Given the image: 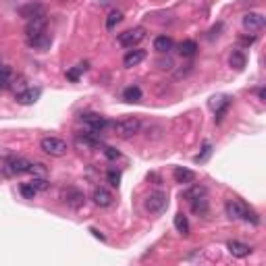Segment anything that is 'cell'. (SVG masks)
Here are the masks:
<instances>
[{"label":"cell","instance_id":"cell-4","mask_svg":"<svg viewBox=\"0 0 266 266\" xmlns=\"http://www.w3.org/2000/svg\"><path fill=\"white\" fill-rule=\"evenodd\" d=\"M110 127L115 129V133L119 137L129 139L135 133H139V129H142V123H139L135 117H129V119H123V121H117V123H110Z\"/></svg>","mask_w":266,"mask_h":266},{"label":"cell","instance_id":"cell-7","mask_svg":"<svg viewBox=\"0 0 266 266\" xmlns=\"http://www.w3.org/2000/svg\"><path fill=\"white\" fill-rule=\"evenodd\" d=\"M46 25H48L46 15H38V17L27 19L25 38H36V36H40V34H44V32H46Z\"/></svg>","mask_w":266,"mask_h":266},{"label":"cell","instance_id":"cell-18","mask_svg":"<svg viewBox=\"0 0 266 266\" xmlns=\"http://www.w3.org/2000/svg\"><path fill=\"white\" fill-rule=\"evenodd\" d=\"M214 100H216V98H214ZM229 106H231V98H229V96H222V98H218L216 102H212V108L216 110V123L222 121V117L227 115Z\"/></svg>","mask_w":266,"mask_h":266},{"label":"cell","instance_id":"cell-13","mask_svg":"<svg viewBox=\"0 0 266 266\" xmlns=\"http://www.w3.org/2000/svg\"><path fill=\"white\" fill-rule=\"evenodd\" d=\"M50 44H52V38H50L48 32L40 34V36H36V38H27V46H30V48H36V50H48Z\"/></svg>","mask_w":266,"mask_h":266},{"label":"cell","instance_id":"cell-35","mask_svg":"<svg viewBox=\"0 0 266 266\" xmlns=\"http://www.w3.org/2000/svg\"><path fill=\"white\" fill-rule=\"evenodd\" d=\"M160 69H173V61L171 59H166V61H158Z\"/></svg>","mask_w":266,"mask_h":266},{"label":"cell","instance_id":"cell-6","mask_svg":"<svg viewBox=\"0 0 266 266\" xmlns=\"http://www.w3.org/2000/svg\"><path fill=\"white\" fill-rule=\"evenodd\" d=\"M144 38H146V30H144V27H133V30H127V32L119 34V44L123 48H133Z\"/></svg>","mask_w":266,"mask_h":266},{"label":"cell","instance_id":"cell-26","mask_svg":"<svg viewBox=\"0 0 266 266\" xmlns=\"http://www.w3.org/2000/svg\"><path fill=\"white\" fill-rule=\"evenodd\" d=\"M121 21H123V13H121V11H110L108 17H106V30H108V32H115L117 25H119Z\"/></svg>","mask_w":266,"mask_h":266},{"label":"cell","instance_id":"cell-16","mask_svg":"<svg viewBox=\"0 0 266 266\" xmlns=\"http://www.w3.org/2000/svg\"><path fill=\"white\" fill-rule=\"evenodd\" d=\"M144 59H146V50H139V48H135V50H129L127 54H125L123 65L127 67V69H131V67H137V65L142 63Z\"/></svg>","mask_w":266,"mask_h":266},{"label":"cell","instance_id":"cell-34","mask_svg":"<svg viewBox=\"0 0 266 266\" xmlns=\"http://www.w3.org/2000/svg\"><path fill=\"white\" fill-rule=\"evenodd\" d=\"M104 154H106V158H108V160H117V158H121V152L115 150V148H110V146L104 148Z\"/></svg>","mask_w":266,"mask_h":266},{"label":"cell","instance_id":"cell-30","mask_svg":"<svg viewBox=\"0 0 266 266\" xmlns=\"http://www.w3.org/2000/svg\"><path fill=\"white\" fill-rule=\"evenodd\" d=\"M19 191H21L23 198H27V200H34L36 193H38V191L32 187V183H21V185H19Z\"/></svg>","mask_w":266,"mask_h":266},{"label":"cell","instance_id":"cell-1","mask_svg":"<svg viewBox=\"0 0 266 266\" xmlns=\"http://www.w3.org/2000/svg\"><path fill=\"white\" fill-rule=\"evenodd\" d=\"M0 169H3L5 177H17V175H25V173H30L34 177H46V173H48L42 162H32L23 156H7Z\"/></svg>","mask_w":266,"mask_h":266},{"label":"cell","instance_id":"cell-27","mask_svg":"<svg viewBox=\"0 0 266 266\" xmlns=\"http://www.w3.org/2000/svg\"><path fill=\"white\" fill-rule=\"evenodd\" d=\"M202 195H206V187H202V185H193V187H189L185 193H183V198L185 200H195V198H202Z\"/></svg>","mask_w":266,"mask_h":266},{"label":"cell","instance_id":"cell-31","mask_svg":"<svg viewBox=\"0 0 266 266\" xmlns=\"http://www.w3.org/2000/svg\"><path fill=\"white\" fill-rule=\"evenodd\" d=\"M86 69H88V63H81V65H77V69H71V71H67V77L71 79V81H77L79 75L86 71Z\"/></svg>","mask_w":266,"mask_h":266},{"label":"cell","instance_id":"cell-36","mask_svg":"<svg viewBox=\"0 0 266 266\" xmlns=\"http://www.w3.org/2000/svg\"><path fill=\"white\" fill-rule=\"evenodd\" d=\"M90 233H94V237H98V239H100V241H106V237L100 233V231H96V229H90Z\"/></svg>","mask_w":266,"mask_h":266},{"label":"cell","instance_id":"cell-9","mask_svg":"<svg viewBox=\"0 0 266 266\" xmlns=\"http://www.w3.org/2000/svg\"><path fill=\"white\" fill-rule=\"evenodd\" d=\"M92 200L98 208H108V206H113L115 202V195L110 193L106 187H96L94 193H92Z\"/></svg>","mask_w":266,"mask_h":266},{"label":"cell","instance_id":"cell-33","mask_svg":"<svg viewBox=\"0 0 266 266\" xmlns=\"http://www.w3.org/2000/svg\"><path fill=\"white\" fill-rule=\"evenodd\" d=\"M210 154H212V146H210V144H204V150H202L200 156H195V162H204V160L210 156Z\"/></svg>","mask_w":266,"mask_h":266},{"label":"cell","instance_id":"cell-17","mask_svg":"<svg viewBox=\"0 0 266 266\" xmlns=\"http://www.w3.org/2000/svg\"><path fill=\"white\" fill-rule=\"evenodd\" d=\"M173 177H175L177 183H181V185H189V183H193V181H195V173L189 171V169H183V166H177V169L173 171Z\"/></svg>","mask_w":266,"mask_h":266},{"label":"cell","instance_id":"cell-24","mask_svg":"<svg viewBox=\"0 0 266 266\" xmlns=\"http://www.w3.org/2000/svg\"><path fill=\"white\" fill-rule=\"evenodd\" d=\"M175 229L183 235V237H187L189 235V220H187V216L183 214V212H179L177 216H175Z\"/></svg>","mask_w":266,"mask_h":266},{"label":"cell","instance_id":"cell-15","mask_svg":"<svg viewBox=\"0 0 266 266\" xmlns=\"http://www.w3.org/2000/svg\"><path fill=\"white\" fill-rule=\"evenodd\" d=\"M227 249H229V254L235 256V258H245V256L251 254V247L247 243H241V241H229Z\"/></svg>","mask_w":266,"mask_h":266},{"label":"cell","instance_id":"cell-29","mask_svg":"<svg viewBox=\"0 0 266 266\" xmlns=\"http://www.w3.org/2000/svg\"><path fill=\"white\" fill-rule=\"evenodd\" d=\"M30 183H32V187H34L36 191H46V189L50 187V183H48V181H46L44 177H34V179L30 181Z\"/></svg>","mask_w":266,"mask_h":266},{"label":"cell","instance_id":"cell-3","mask_svg":"<svg viewBox=\"0 0 266 266\" xmlns=\"http://www.w3.org/2000/svg\"><path fill=\"white\" fill-rule=\"evenodd\" d=\"M40 150L48 154V156H54V158H61L69 152V146L65 139L61 137H54V135H48V137H42L40 139Z\"/></svg>","mask_w":266,"mask_h":266},{"label":"cell","instance_id":"cell-32","mask_svg":"<svg viewBox=\"0 0 266 266\" xmlns=\"http://www.w3.org/2000/svg\"><path fill=\"white\" fill-rule=\"evenodd\" d=\"M106 181L113 187H119V183H121V173L119 171H115V169H110L108 173H106Z\"/></svg>","mask_w":266,"mask_h":266},{"label":"cell","instance_id":"cell-28","mask_svg":"<svg viewBox=\"0 0 266 266\" xmlns=\"http://www.w3.org/2000/svg\"><path fill=\"white\" fill-rule=\"evenodd\" d=\"M11 77H13V71L9 67H0V90H5L11 86Z\"/></svg>","mask_w":266,"mask_h":266},{"label":"cell","instance_id":"cell-14","mask_svg":"<svg viewBox=\"0 0 266 266\" xmlns=\"http://www.w3.org/2000/svg\"><path fill=\"white\" fill-rule=\"evenodd\" d=\"M19 15L25 17V19H32V17H38V15H46V11L40 3H27V5L19 7Z\"/></svg>","mask_w":266,"mask_h":266},{"label":"cell","instance_id":"cell-38","mask_svg":"<svg viewBox=\"0 0 266 266\" xmlns=\"http://www.w3.org/2000/svg\"><path fill=\"white\" fill-rule=\"evenodd\" d=\"M61 3H63V0H61Z\"/></svg>","mask_w":266,"mask_h":266},{"label":"cell","instance_id":"cell-5","mask_svg":"<svg viewBox=\"0 0 266 266\" xmlns=\"http://www.w3.org/2000/svg\"><path fill=\"white\" fill-rule=\"evenodd\" d=\"M144 206H146V210L150 214H162L166 210V206H169V195H166L164 191H154L146 198Z\"/></svg>","mask_w":266,"mask_h":266},{"label":"cell","instance_id":"cell-8","mask_svg":"<svg viewBox=\"0 0 266 266\" xmlns=\"http://www.w3.org/2000/svg\"><path fill=\"white\" fill-rule=\"evenodd\" d=\"M81 123H86L92 131H104L106 127H110V121H106L102 115H96V113L81 115Z\"/></svg>","mask_w":266,"mask_h":266},{"label":"cell","instance_id":"cell-25","mask_svg":"<svg viewBox=\"0 0 266 266\" xmlns=\"http://www.w3.org/2000/svg\"><path fill=\"white\" fill-rule=\"evenodd\" d=\"M123 100H125V102H139V100H142V90H139L137 86L125 88V92H123Z\"/></svg>","mask_w":266,"mask_h":266},{"label":"cell","instance_id":"cell-22","mask_svg":"<svg viewBox=\"0 0 266 266\" xmlns=\"http://www.w3.org/2000/svg\"><path fill=\"white\" fill-rule=\"evenodd\" d=\"M173 46H175V42H173V38H169V36H158L156 40H154V50H158V52H171L173 50Z\"/></svg>","mask_w":266,"mask_h":266},{"label":"cell","instance_id":"cell-2","mask_svg":"<svg viewBox=\"0 0 266 266\" xmlns=\"http://www.w3.org/2000/svg\"><path fill=\"white\" fill-rule=\"evenodd\" d=\"M225 210H227L229 218H233V220H245V222H251V225H260V216L241 200H229Z\"/></svg>","mask_w":266,"mask_h":266},{"label":"cell","instance_id":"cell-20","mask_svg":"<svg viewBox=\"0 0 266 266\" xmlns=\"http://www.w3.org/2000/svg\"><path fill=\"white\" fill-rule=\"evenodd\" d=\"M191 210H193V214H198V216H204V218H206V216H208V212H210V206H208L206 195L191 200Z\"/></svg>","mask_w":266,"mask_h":266},{"label":"cell","instance_id":"cell-12","mask_svg":"<svg viewBox=\"0 0 266 266\" xmlns=\"http://www.w3.org/2000/svg\"><path fill=\"white\" fill-rule=\"evenodd\" d=\"M264 15H260V13H247V15L243 17V27L249 32H260L264 27Z\"/></svg>","mask_w":266,"mask_h":266},{"label":"cell","instance_id":"cell-10","mask_svg":"<svg viewBox=\"0 0 266 266\" xmlns=\"http://www.w3.org/2000/svg\"><path fill=\"white\" fill-rule=\"evenodd\" d=\"M77 144L86 146V148H100L102 146V137L100 131H86V133H77Z\"/></svg>","mask_w":266,"mask_h":266},{"label":"cell","instance_id":"cell-37","mask_svg":"<svg viewBox=\"0 0 266 266\" xmlns=\"http://www.w3.org/2000/svg\"><path fill=\"white\" fill-rule=\"evenodd\" d=\"M254 40H256V38H241L243 44H254Z\"/></svg>","mask_w":266,"mask_h":266},{"label":"cell","instance_id":"cell-19","mask_svg":"<svg viewBox=\"0 0 266 266\" xmlns=\"http://www.w3.org/2000/svg\"><path fill=\"white\" fill-rule=\"evenodd\" d=\"M38 98H40V90H38V88H36V90H34V88H30V90H23V92H19L15 100H17L19 104L27 106V104H34V102L38 100Z\"/></svg>","mask_w":266,"mask_h":266},{"label":"cell","instance_id":"cell-11","mask_svg":"<svg viewBox=\"0 0 266 266\" xmlns=\"http://www.w3.org/2000/svg\"><path fill=\"white\" fill-rule=\"evenodd\" d=\"M63 202L69 206V208H79L83 202H86V195H83V191H79V189H67L65 193H63Z\"/></svg>","mask_w":266,"mask_h":266},{"label":"cell","instance_id":"cell-21","mask_svg":"<svg viewBox=\"0 0 266 266\" xmlns=\"http://www.w3.org/2000/svg\"><path fill=\"white\" fill-rule=\"evenodd\" d=\"M195 52H198V44H195L193 40H183L179 44V54L183 59H191V57H195Z\"/></svg>","mask_w":266,"mask_h":266},{"label":"cell","instance_id":"cell-23","mask_svg":"<svg viewBox=\"0 0 266 266\" xmlns=\"http://www.w3.org/2000/svg\"><path fill=\"white\" fill-rule=\"evenodd\" d=\"M245 63H247V59H245V54H243L241 50H233V52H231L229 65H231L233 69H237V71H243V69H245Z\"/></svg>","mask_w":266,"mask_h":266}]
</instances>
